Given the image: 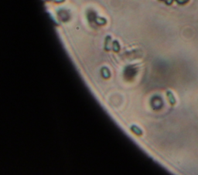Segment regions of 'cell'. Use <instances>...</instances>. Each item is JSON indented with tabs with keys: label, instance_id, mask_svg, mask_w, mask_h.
<instances>
[{
	"label": "cell",
	"instance_id": "1",
	"mask_svg": "<svg viewBox=\"0 0 198 175\" xmlns=\"http://www.w3.org/2000/svg\"><path fill=\"white\" fill-rule=\"evenodd\" d=\"M166 95H167L168 100H169L170 104H171V105H174V104H176V98L175 97H174L173 93L171 91H170V90H168V91L166 92Z\"/></svg>",
	"mask_w": 198,
	"mask_h": 175
},
{
	"label": "cell",
	"instance_id": "2",
	"mask_svg": "<svg viewBox=\"0 0 198 175\" xmlns=\"http://www.w3.org/2000/svg\"><path fill=\"white\" fill-rule=\"evenodd\" d=\"M111 42H112V38H111V36H106V39H105V45H104V48H105V49H106L107 51L110 50V48H111V46H112Z\"/></svg>",
	"mask_w": 198,
	"mask_h": 175
},
{
	"label": "cell",
	"instance_id": "3",
	"mask_svg": "<svg viewBox=\"0 0 198 175\" xmlns=\"http://www.w3.org/2000/svg\"><path fill=\"white\" fill-rule=\"evenodd\" d=\"M112 49L115 52V53H118L119 51L120 50V45L119 42L117 40H114L113 43H112Z\"/></svg>",
	"mask_w": 198,
	"mask_h": 175
},
{
	"label": "cell",
	"instance_id": "4",
	"mask_svg": "<svg viewBox=\"0 0 198 175\" xmlns=\"http://www.w3.org/2000/svg\"><path fill=\"white\" fill-rule=\"evenodd\" d=\"M95 21H96L97 24H98L100 25H103L104 24H106V19L104 18H102V17H96L95 19Z\"/></svg>",
	"mask_w": 198,
	"mask_h": 175
},
{
	"label": "cell",
	"instance_id": "5",
	"mask_svg": "<svg viewBox=\"0 0 198 175\" xmlns=\"http://www.w3.org/2000/svg\"><path fill=\"white\" fill-rule=\"evenodd\" d=\"M176 3H177L178 5H186V4H187L189 2H190V0H175Z\"/></svg>",
	"mask_w": 198,
	"mask_h": 175
},
{
	"label": "cell",
	"instance_id": "6",
	"mask_svg": "<svg viewBox=\"0 0 198 175\" xmlns=\"http://www.w3.org/2000/svg\"><path fill=\"white\" fill-rule=\"evenodd\" d=\"M159 1H161V2L165 3L167 5H170L173 4V3L175 1V0H159Z\"/></svg>",
	"mask_w": 198,
	"mask_h": 175
},
{
	"label": "cell",
	"instance_id": "7",
	"mask_svg": "<svg viewBox=\"0 0 198 175\" xmlns=\"http://www.w3.org/2000/svg\"><path fill=\"white\" fill-rule=\"evenodd\" d=\"M55 3H64L65 0H53Z\"/></svg>",
	"mask_w": 198,
	"mask_h": 175
},
{
	"label": "cell",
	"instance_id": "8",
	"mask_svg": "<svg viewBox=\"0 0 198 175\" xmlns=\"http://www.w3.org/2000/svg\"><path fill=\"white\" fill-rule=\"evenodd\" d=\"M45 1H51V0H45Z\"/></svg>",
	"mask_w": 198,
	"mask_h": 175
}]
</instances>
